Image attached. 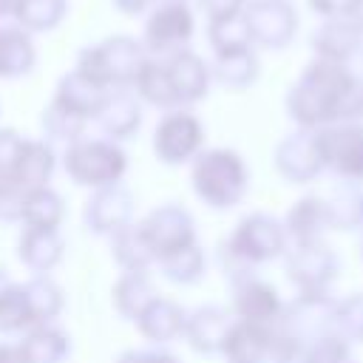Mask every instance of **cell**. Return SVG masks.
Segmentation results:
<instances>
[{
  "label": "cell",
  "instance_id": "49",
  "mask_svg": "<svg viewBox=\"0 0 363 363\" xmlns=\"http://www.w3.org/2000/svg\"><path fill=\"white\" fill-rule=\"evenodd\" d=\"M9 284H11V278H9V272H6L3 267H0V292H3V289H6Z\"/></svg>",
  "mask_w": 363,
  "mask_h": 363
},
{
  "label": "cell",
  "instance_id": "36",
  "mask_svg": "<svg viewBox=\"0 0 363 363\" xmlns=\"http://www.w3.org/2000/svg\"><path fill=\"white\" fill-rule=\"evenodd\" d=\"M34 312H31V301L23 284H9L0 292V332L3 335H14V332H28L34 329Z\"/></svg>",
  "mask_w": 363,
  "mask_h": 363
},
{
  "label": "cell",
  "instance_id": "50",
  "mask_svg": "<svg viewBox=\"0 0 363 363\" xmlns=\"http://www.w3.org/2000/svg\"><path fill=\"white\" fill-rule=\"evenodd\" d=\"M11 3H14V0H0V17L11 14Z\"/></svg>",
  "mask_w": 363,
  "mask_h": 363
},
{
  "label": "cell",
  "instance_id": "28",
  "mask_svg": "<svg viewBox=\"0 0 363 363\" xmlns=\"http://www.w3.org/2000/svg\"><path fill=\"white\" fill-rule=\"evenodd\" d=\"M156 298L159 292L147 278V272H122L119 281L113 284V309L125 320H136Z\"/></svg>",
  "mask_w": 363,
  "mask_h": 363
},
{
  "label": "cell",
  "instance_id": "13",
  "mask_svg": "<svg viewBox=\"0 0 363 363\" xmlns=\"http://www.w3.org/2000/svg\"><path fill=\"white\" fill-rule=\"evenodd\" d=\"M230 286H233V315L238 320L264 323V326L278 323L284 312V301L269 281L258 278L255 272H244L230 278Z\"/></svg>",
  "mask_w": 363,
  "mask_h": 363
},
{
  "label": "cell",
  "instance_id": "47",
  "mask_svg": "<svg viewBox=\"0 0 363 363\" xmlns=\"http://www.w3.org/2000/svg\"><path fill=\"white\" fill-rule=\"evenodd\" d=\"M0 363H26L20 343H0Z\"/></svg>",
  "mask_w": 363,
  "mask_h": 363
},
{
  "label": "cell",
  "instance_id": "8",
  "mask_svg": "<svg viewBox=\"0 0 363 363\" xmlns=\"http://www.w3.org/2000/svg\"><path fill=\"white\" fill-rule=\"evenodd\" d=\"M204 147V125L187 108L167 111L153 130V153L162 164L193 162Z\"/></svg>",
  "mask_w": 363,
  "mask_h": 363
},
{
  "label": "cell",
  "instance_id": "24",
  "mask_svg": "<svg viewBox=\"0 0 363 363\" xmlns=\"http://www.w3.org/2000/svg\"><path fill=\"white\" fill-rule=\"evenodd\" d=\"M37 65V48L26 28L17 23L0 26V79H20Z\"/></svg>",
  "mask_w": 363,
  "mask_h": 363
},
{
  "label": "cell",
  "instance_id": "17",
  "mask_svg": "<svg viewBox=\"0 0 363 363\" xmlns=\"http://www.w3.org/2000/svg\"><path fill=\"white\" fill-rule=\"evenodd\" d=\"M233 320L235 318H230L227 309L207 303V306H199V309L187 312V320H184V332L182 335L190 343V349H196L201 354H216V352H221L224 337H227Z\"/></svg>",
  "mask_w": 363,
  "mask_h": 363
},
{
  "label": "cell",
  "instance_id": "11",
  "mask_svg": "<svg viewBox=\"0 0 363 363\" xmlns=\"http://www.w3.org/2000/svg\"><path fill=\"white\" fill-rule=\"evenodd\" d=\"M244 17L252 45L261 48H286L298 31V14L289 0H247Z\"/></svg>",
  "mask_w": 363,
  "mask_h": 363
},
{
  "label": "cell",
  "instance_id": "15",
  "mask_svg": "<svg viewBox=\"0 0 363 363\" xmlns=\"http://www.w3.org/2000/svg\"><path fill=\"white\" fill-rule=\"evenodd\" d=\"M130 218H133V196L122 184L94 190V196L85 201L82 210V221L94 235H116L119 230L133 224Z\"/></svg>",
  "mask_w": 363,
  "mask_h": 363
},
{
  "label": "cell",
  "instance_id": "19",
  "mask_svg": "<svg viewBox=\"0 0 363 363\" xmlns=\"http://www.w3.org/2000/svg\"><path fill=\"white\" fill-rule=\"evenodd\" d=\"M360 43H363V31L352 17H329L312 34L315 57L332 60V62H349V57H354Z\"/></svg>",
  "mask_w": 363,
  "mask_h": 363
},
{
  "label": "cell",
  "instance_id": "51",
  "mask_svg": "<svg viewBox=\"0 0 363 363\" xmlns=\"http://www.w3.org/2000/svg\"><path fill=\"white\" fill-rule=\"evenodd\" d=\"M357 250H360V258H363V227H360V238H357Z\"/></svg>",
  "mask_w": 363,
  "mask_h": 363
},
{
  "label": "cell",
  "instance_id": "42",
  "mask_svg": "<svg viewBox=\"0 0 363 363\" xmlns=\"http://www.w3.org/2000/svg\"><path fill=\"white\" fill-rule=\"evenodd\" d=\"M23 145H26V136H20L14 128H0V184L9 182V176L14 173Z\"/></svg>",
  "mask_w": 363,
  "mask_h": 363
},
{
  "label": "cell",
  "instance_id": "1",
  "mask_svg": "<svg viewBox=\"0 0 363 363\" xmlns=\"http://www.w3.org/2000/svg\"><path fill=\"white\" fill-rule=\"evenodd\" d=\"M286 113L298 128L320 130L363 119V77L346 62L315 57L286 94Z\"/></svg>",
  "mask_w": 363,
  "mask_h": 363
},
{
  "label": "cell",
  "instance_id": "10",
  "mask_svg": "<svg viewBox=\"0 0 363 363\" xmlns=\"http://www.w3.org/2000/svg\"><path fill=\"white\" fill-rule=\"evenodd\" d=\"M139 230H142L156 261L176 250L196 244V221L182 204H162V207L150 210L139 221Z\"/></svg>",
  "mask_w": 363,
  "mask_h": 363
},
{
  "label": "cell",
  "instance_id": "48",
  "mask_svg": "<svg viewBox=\"0 0 363 363\" xmlns=\"http://www.w3.org/2000/svg\"><path fill=\"white\" fill-rule=\"evenodd\" d=\"M349 17H352V20L360 26V31H363V0H357V3H354V9H352V14H349Z\"/></svg>",
  "mask_w": 363,
  "mask_h": 363
},
{
  "label": "cell",
  "instance_id": "43",
  "mask_svg": "<svg viewBox=\"0 0 363 363\" xmlns=\"http://www.w3.org/2000/svg\"><path fill=\"white\" fill-rule=\"evenodd\" d=\"M23 199H26V193L0 184V221H6V224L20 221V216H23Z\"/></svg>",
  "mask_w": 363,
  "mask_h": 363
},
{
  "label": "cell",
  "instance_id": "40",
  "mask_svg": "<svg viewBox=\"0 0 363 363\" xmlns=\"http://www.w3.org/2000/svg\"><path fill=\"white\" fill-rule=\"evenodd\" d=\"M85 125H88L85 119L74 116L71 111L60 108L57 102H48V108L43 111V130H45L48 139H54V142H65V145H71V142L82 139Z\"/></svg>",
  "mask_w": 363,
  "mask_h": 363
},
{
  "label": "cell",
  "instance_id": "23",
  "mask_svg": "<svg viewBox=\"0 0 363 363\" xmlns=\"http://www.w3.org/2000/svg\"><path fill=\"white\" fill-rule=\"evenodd\" d=\"M65 252V241L57 230H40V227H23V235L17 241V258L34 272L45 275L51 272Z\"/></svg>",
  "mask_w": 363,
  "mask_h": 363
},
{
  "label": "cell",
  "instance_id": "41",
  "mask_svg": "<svg viewBox=\"0 0 363 363\" xmlns=\"http://www.w3.org/2000/svg\"><path fill=\"white\" fill-rule=\"evenodd\" d=\"M301 363H357V360L352 354V343L349 340H343L335 332H326V335L315 337L306 346Z\"/></svg>",
  "mask_w": 363,
  "mask_h": 363
},
{
  "label": "cell",
  "instance_id": "31",
  "mask_svg": "<svg viewBox=\"0 0 363 363\" xmlns=\"http://www.w3.org/2000/svg\"><path fill=\"white\" fill-rule=\"evenodd\" d=\"M210 74L218 85L244 91L258 79V57L252 48L230 51V54H216V62L210 65Z\"/></svg>",
  "mask_w": 363,
  "mask_h": 363
},
{
  "label": "cell",
  "instance_id": "32",
  "mask_svg": "<svg viewBox=\"0 0 363 363\" xmlns=\"http://www.w3.org/2000/svg\"><path fill=\"white\" fill-rule=\"evenodd\" d=\"M20 349L26 354V363H62L71 354V340L57 326H34L20 340Z\"/></svg>",
  "mask_w": 363,
  "mask_h": 363
},
{
  "label": "cell",
  "instance_id": "18",
  "mask_svg": "<svg viewBox=\"0 0 363 363\" xmlns=\"http://www.w3.org/2000/svg\"><path fill=\"white\" fill-rule=\"evenodd\" d=\"M269 346H272V326L235 318L224 337L221 354L227 357V363H267Z\"/></svg>",
  "mask_w": 363,
  "mask_h": 363
},
{
  "label": "cell",
  "instance_id": "29",
  "mask_svg": "<svg viewBox=\"0 0 363 363\" xmlns=\"http://www.w3.org/2000/svg\"><path fill=\"white\" fill-rule=\"evenodd\" d=\"M329 230H360L363 227V184L340 182L326 199Z\"/></svg>",
  "mask_w": 363,
  "mask_h": 363
},
{
  "label": "cell",
  "instance_id": "38",
  "mask_svg": "<svg viewBox=\"0 0 363 363\" xmlns=\"http://www.w3.org/2000/svg\"><path fill=\"white\" fill-rule=\"evenodd\" d=\"M23 286L28 292L37 326H45L51 318L60 315V309H62V289L48 275H31L28 281H23Z\"/></svg>",
  "mask_w": 363,
  "mask_h": 363
},
{
  "label": "cell",
  "instance_id": "34",
  "mask_svg": "<svg viewBox=\"0 0 363 363\" xmlns=\"http://www.w3.org/2000/svg\"><path fill=\"white\" fill-rule=\"evenodd\" d=\"M207 43H210L213 54H230V51L252 48V37H250V26H247L244 9L235 11V14H224V17L207 20Z\"/></svg>",
  "mask_w": 363,
  "mask_h": 363
},
{
  "label": "cell",
  "instance_id": "26",
  "mask_svg": "<svg viewBox=\"0 0 363 363\" xmlns=\"http://www.w3.org/2000/svg\"><path fill=\"white\" fill-rule=\"evenodd\" d=\"M284 230H286V238H292V244L323 241V233L329 230L326 201L320 196H303V199H298L289 207L286 218H284Z\"/></svg>",
  "mask_w": 363,
  "mask_h": 363
},
{
  "label": "cell",
  "instance_id": "14",
  "mask_svg": "<svg viewBox=\"0 0 363 363\" xmlns=\"http://www.w3.org/2000/svg\"><path fill=\"white\" fill-rule=\"evenodd\" d=\"M275 170L289 184L315 182L323 173V162H320V150H318V133L298 128L289 136H284L275 147Z\"/></svg>",
  "mask_w": 363,
  "mask_h": 363
},
{
  "label": "cell",
  "instance_id": "9",
  "mask_svg": "<svg viewBox=\"0 0 363 363\" xmlns=\"http://www.w3.org/2000/svg\"><path fill=\"white\" fill-rule=\"evenodd\" d=\"M315 133L323 170L335 173L340 182L363 184V122H337Z\"/></svg>",
  "mask_w": 363,
  "mask_h": 363
},
{
  "label": "cell",
  "instance_id": "7",
  "mask_svg": "<svg viewBox=\"0 0 363 363\" xmlns=\"http://www.w3.org/2000/svg\"><path fill=\"white\" fill-rule=\"evenodd\" d=\"M284 264H286V278L292 281V286L306 295L329 292V286L335 284L340 272L337 252L326 241L292 244L284 252Z\"/></svg>",
  "mask_w": 363,
  "mask_h": 363
},
{
  "label": "cell",
  "instance_id": "21",
  "mask_svg": "<svg viewBox=\"0 0 363 363\" xmlns=\"http://www.w3.org/2000/svg\"><path fill=\"white\" fill-rule=\"evenodd\" d=\"M54 167H57V156H54L51 145H45L43 139H26L20 162H17L14 173L9 176V182H3V184L14 187L20 193H31L37 187H48Z\"/></svg>",
  "mask_w": 363,
  "mask_h": 363
},
{
  "label": "cell",
  "instance_id": "20",
  "mask_svg": "<svg viewBox=\"0 0 363 363\" xmlns=\"http://www.w3.org/2000/svg\"><path fill=\"white\" fill-rule=\"evenodd\" d=\"M96 125L113 142L130 139L142 125V102L130 88H116L108 94L102 111L96 113Z\"/></svg>",
  "mask_w": 363,
  "mask_h": 363
},
{
  "label": "cell",
  "instance_id": "25",
  "mask_svg": "<svg viewBox=\"0 0 363 363\" xmlns=\"http://www.w3.org/2000/svg\"><path fill=\"white\" fill-rule=\"evenodd\" d=\"M184 320H187V312H184L176 301L159 295V298L136 318V326H139L142 337H147L150 343L162 346V343H170V340L182 337Z\"/></svg>",
  "mask_w": 363,
  "mask_h": 363
},
{
  "label": "cell",
  "instance_id": "22",
  "mask_svg": "<svg viewBox=\"0 0 363 363\" xmlns=\"http://www.w3.org/2000/svg\"><path fill=\"white\" fill-rule=\"evenodd\" d=\"M108 94H111V91H105V88L94 85V82H91V79H85L79 71H68L65 77H60L57 91H54V99H51V102H57L60 108L71 111L74 116H79V119L91 122V119H96V113L102 111V105H105Z\"/></svg>",
  "mask_w": 363,
  "mask_h": 363
},
{
  "label": "cell",
  "instance_id": "4",
  "mask_svg": "<svg viewBox=\"0 0 363 363\" xmlns=\"http://www.w3.org/2000/svg\"><path fill=\"white\" fill-rule=\"evenodd\" d=\"M145 60L147 51L142 40H133L128 34H113L94 45H85L77 54L74 71H79L85 79H91L105 91H116V88H133V79Z\"/></svg>",
  "mask_w": 363,
  "mask_h": 363
},
{
  "label": "cell",
  "instance_id": "30",
  "mask_svg": "<svg viewBox=\"0 0 363 363\" xmlns=\"http://www.w3.org/2000/svg\"><path fill=\"white\" fill-rule=\"evenodd\" d=\"M68 14V0H14L11 17L28 34L54 31Z\"/></svg>",
  "mask_w": 363,
  "mask_h": 363
},
{
  "label": "cell",
  "instance_id": "2",
  "mask_svg": "<svg viewBox=\"0 0 363 363\" xmlns=\"http://www.w3.org/2000/svg\"><path fill=\"white\" fill-rule=\"evenodd\" d=\"M286 250H289V238H286L284 221H278L269 213H250L235 224V230L221 247L224 272L230 278L255 272L258 264L275 261Z\"/></svg>",
  "mask_w": 363,
  "mask_h": 363
},
{
  "label": "cell",
  "instance_id": "37",
  "mask_svg": "<svg viewBox=\"0 0 363 363\" xmlns=\"http://www.w3.org/2000/svg\"><path fill=\"white\" fill-rule=\"evenodd\" d=\"M156 264H159V269H162V275H164L167 281L184 284V286L201 281V275H204V269H207V258H204V250H201L199 244H190V247H184V250H176V252L159 258Z\"/></svg>",
  "mask_w": 363,
  "mask_h": 363
},
{
  "label": "cell",
  "instance_id": "46",
  "mask_svg": "<svg viewBox=\"0 0 363 363\" xmlns=\"http://www.w3.org/2000/svg\"><path fill=\"white\" fill-rule=\"evenodd\" d=\"M111 3H113L116 11H122V14H128V17H139V14L150 11V6H153L156 0H111Z\"/></svg>",
  "mask_w": 363,
  "mask_h": 363
},
{
  "label": "cell",
  "instance_id": "52",
  "mask_svg": "<svg viewBox=\"0 0 363 363\" xmlns=\"http://www.w3.org/2000/svg\"><path fill=\"white\" fill-rule=\"evenodd\" d=\"M241 3H247V0H241Z\"/></svg>",
  "mask_w": 363,
  "mask_h": 363
},
{
  "label": "cell",
  "instance_id": "3",
  "mask_svg": "<svg viewBox=\"0 0 363 363\" xmlns=\"http://www.w3.org/2000/svg\"><path fill=\"white\" fill-rule=\"evenodd\" d=\"M193 193L213 210H230L244 201L250 190V170L230 147H210L193 159Z\"/></svg>",
  "mask_w": 363,
  "mask_h": 363
},
{
  "label": "cell",
  "instance_id": "45",
  "mask_svg": "<svg viewBox=\"0 0 363 363\" xmlns=\"http://www.w3.org/2000/svg\"><path fill=\"white\" fill-rule=\"evenodd\" d=\"M354 3L357 0H309V6H312V11L315 14H320V17H349L352 14V9H354Z\"/></svg>",
  "mask_w": 363,
  "mask_h": 363
},
{
  "label": "cell",
  "instance_id": "16",
  "mask_svg": "<svg viewBox=\"0 0 363 363\" xmlns=\"http://www.w3.org/2000/svg\"><path fill=\"white\" fill-rule=\"evenodd\" d=\"M164 60V68H167V77H170V85H173V94L179 99V108H187L199 99L207 96L210 91V82H213V74H210V65L190 48H179Z\"/></svg>",
  "mask_w": 363,
  "mask_h": 363
},
{
  "label": "cell",
  "instance_id": "5",
  "mask_svg": "<svg viewBox=\"0 0 363 363\" xmlns=\"http://www.w3.org/2000/svg\"><path fill=\"white\" fill-rule=\"evenodd\" d=\"M62 167L74 184L99 190V187L119 184V179L128 170V156L119 147V142H113L108 136L105 139L102 136H96V139L82 136V139L65 145Z\"/></svg>",
  "mask_w": 363,
  "mask_h": 363
},
{
  "label": "cell",
  "instance_id": "12",
  "mask_svg": "<svg viewBox=\"0 0 363 363\" xmlns=\"http://www.w3.org/2000/svg\"><path fill=\"white\" fill-rule=\"evenodd\" d=\"M332 320H335V298L329 292L320 295L298 292L289 303H284V312L275 326H281L284 332L295 335L309 346L315 337L332 332Z\"/></svg>",
  "mask_w": 363,
  "mask_h": 363
},
{
  "label": "cell",
  "instance_id": "44",
  "mask_svg": "<svg viewBox=\"0 0 363 363\" xmlns=\"http://www.w3.org/2000/svg\"><path fill=\"white\" fill-rule=\"evenodd\" d=\"M116 363H179V357L164 349H128L116 357Z\"/></svg>",
  "mask_w": 363,
  "mask_h": 363
},
{
  "label": "cell",
  "instance_id": "27",
  "mask_svg": "<svg viewBox=\"0 0 363 363\" xmlns=\"http://www.w3.org/2000/svg\"><path fill=\"white\" fill-rule=\"evenodd\" d=\"M133 94L139 96V102H147V105L162 108V111L179 108V99L173 94V85H170V77H167L162 57H147L142 62V68L133 79Z\"/></svg>",
  "mask_w": 363,
  "mask_h": 363
},
{
  "label": "cell",
  "instance_id": "33",
  "mask_svg": "<svg viewBox=\"0 0 363 363\" xmlns=\"http://www.w3.org/2000/svg\"><path fill=\"white\" fill-rule=\"evenodd\" d=\"M111 255L122 272H145L150 264H156V258L139 230V221L128 224L125 230L111 235Z\"/></svg>",
  "mask_w": 363,
  "mask_h": 363
},
{
  "label": "cell",
  "instance_id": "6",
  "mask_svg": "<svg viewBox=\"0 0 363 363\" xmlns=\"http://www.w3.org/2000/svg\"><path fill=\"white\" fill-rule=\"evenodd\" d=\"M196 31V17L187 0H156L145 17L142 45L150 57H167L187 48Z\"/></svg>",
  "mask_w": 363,
  "mask_h": 363
},
{
  "label": "cell",
  "instance_id": "39",
  "mask_svg": "<svg viewBox=\"0 0 363 363\" xmlns=\"http://www.w3.org/2000/svg\"><path fill=\"white\" fill-rule=\"evenodd\" d=\"M332 332L349 343H363V292H354V295L335 301Z\"/></svg>",
  "mask_w": 363,
  "mask_h": 363
},
{
  "label": "cell",
  "instance_id": "35",
  "mask_svg": "<svg viewBox=\"0 0 363 363\" xmlns=\"http://www.w3.org/2000/svg\"><path fill=\"white\" fill-rule=\"evenodd\" d=\"M65 216V204L57 190L51 187H37L26 193L23 199V216L20 221L26 227H40V230H57Z\"/></svg>",
  "mask_w": 363,
  "mask_h": 363
}]
</instances>
